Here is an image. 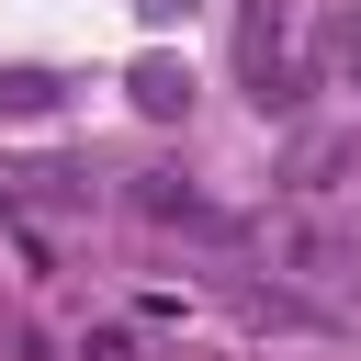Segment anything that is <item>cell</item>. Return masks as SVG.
I'll use <instances>...</instances> for the list:
<instances>
[{
	"instance_id": "cell-1",
	"label": "cell",
	"mask_w": 361,
	"mask_h": 361,
	"mask_svg": "<svg viewBox=\"0 0 361 361\" xmlns=\"http://www.w3.org/2000/svg\"><path fill=\"white\" fill-rule=\"evenodd\" d=\"M237 68L259 79V102H293V11H282V0H248V34H237Z\"/></svg>"
},
{
	"instance_id": "cell-2",
	"label": "cell",
	"mask_w": 361,
	"mask_h": 361,
	"mask_svg": "<svg viewBox=\"0 0 361 361\" xmlns=\"http://www.w3.org/2000/svg\"><path fill=\"white\" fill-rule=\"evenodd\" d=\"M79 361H135V338H124V327H90V338H79Z\"/></svg>"
}]
</instances>
